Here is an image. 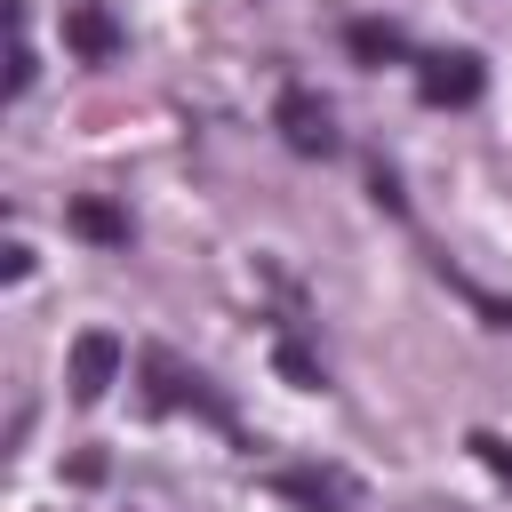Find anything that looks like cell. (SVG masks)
I'll list each match as a JSON object with an SVG mask.
<instances>
[{"label":"cell","mask_w":512,"mask_h":512,"mask_svg":"<svg viewBox=\"0 0 512 512\" xmlns=\"http://www.w3.org/2000/svg\"><path fill=\"white\" fill-rule=\"evenodd\" d=\"M120 40H128V32H120V16H112L104 0H72V8H64V48H72L80 64H112Z\"/></svg>","instance_id":"4"},{"label":"cell","mask_w":512,"mask_h":512,"mask_svg":"<svg viewBox=\"0 0 512 512\" xmlns=\"http://www.w3.org/2000/svg\"><path fill=\"white\" fill-rule=\"evenodd\" d=\"M120 360H128V344H120L112 328H80V336H72V368H64L72 400H80V408H88V400H104V392H112V376H120Z\"/></svg>","instance_id":"2"},{"label":"cell","mask_w":512,"mask_h":512,"mask_svg":"<svg viewBox=\"0 0 512 512\" xmlns=\"http://www.w3.org/2000/svg\"><path fill=\"white\" fill-rule=\"evenodd\" d=\"M472 456H480V464H488V472L512 488V440H496V432H472Z\"/></svg>","instance_id":"11"},{"label":"cell","mask_w":512,"mask_h":512,"mask_svg":"<svg viewBox=\"0 0 512 512\" xmlns=\"http://www.w3.org/2000/svg\"><path fill=\"white\" fill-rule=\"evenodd\" d=\"M272 360H280V376H288L296 392H320V384H328V368H320V360H312L296 336H280V344H272Z\"/></svg>","instance_id":"9"},{"label":"cell","mask_w":512,"mask_h":512,"mask_svg":"<svg viewBox=\"0 0 512 512\" xmlns=\"http://www.w3.org/2000/svg\"><path fill=\"white\" fill-rule=\"evenodd\" d=\"M480 56L472 48H448V56H424V72H416V88H424V104H472L480 96Z\"/></svg>","instance_id":"5"},{"label":"cell","mask_w":512,"mask_h":512,"mask_svg":"<svg viewBox=\"0 0 512 512\" xmlns=\"http://www.w3.org/2000/svg\"><path fill=\"white\" fill-rule=\"evenodd\" d=\"M344 40H352V56H360V64H392V56H408L400 24H376V16H360V24L344 32Z\"/></svg>","instance_id":"8"},{"label":"cell","mask_w":512,"mask_h":512,"mask_svg":"<svg viewBox=\"0 0 512 512\" xmlns=\"http://www.w3.org/2000/svg\"><path fill=\"white\" fill-rule=\"evenodd\" d=\"M272 488H280L288 504H312V512H344V504H352V488H344L336 472H280Z\"/></svg>","instance_id":"7"},{"label":"cell","mask_w":512,"mask_h":512,"mask_svg":"<svg viewBox=\"0 0 512 512\" xmlns=\"http://www.w3.org/2000/svg\"><path fill=\"white\" fill-rule=\"evenodd\" d=\"M440 272H448V264H440ZM448 288H456L472 312H488L496 328H512V296H488V288H480V280H464V272H448Z\"/></svg>","instance_id":"10"},{"label":"cell","mask_w":512,"mask_h":512,"mask_svg":"<svg viewBox=\"0 0 512 512\" xmlns=\"http://www.w3.org/2000/svg\"><path fill=\"white\" fill-rule=\"evenodd\" d=\"M64 216H72V232H80V240H96V248H128V216H120L112 200H96V192H80V200H72Z\"/></svg>","instance_id":"6"},{"label":"cell","mask_w":512,"mask_h":512,"mask_svg":"<svg viewBox=\"0 0 512 512\" xmlns=\"http://www.w3.org/2000/svg\"><path fill=\"white\" fill-rule=\"evenodd\" d=\"M144 400H152V408H200L208 424H232V408L216 400V384H208L200 368H184L168 344H144Z\"/></svg>","instance_id":"1"},{"label":"cell","mask_w":512,"mask_h":512,"mask_svg":"<svg viewBox=\"0 0 512 512\" xmlns=\"http://www.w3.org/2000/svg\"><path fill=\"white\" fill-rule=\"evenodd\" d=\"M272 120H280L288 152H304V160H328V152H336V120H328V104H320L312 88H288Z\"/></svg>","instance_id":"3"}]
</instances>
